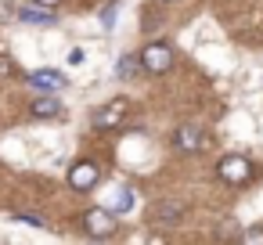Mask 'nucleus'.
<instances>
[{
    "mask_svg": "<svg viewBox=\"0 0 263 245\" xmlns=\"http://www.w3.org/2000/svg\"><path fill=\"white\" fill-rule=\"evenodd\" d=\"M141 69L144 72H155V76L170 72L173 69V47L170 44H148L141 51Z\"/></svg>",
    "mask_w": 263,
    "mask_h": 245,
    "instance_id": "obj_1",
    "label": "nucleus"
},
{
    "mask_svg": "<svg viewBox=\"0 0 263 245\" xmlns=\"http://www.w3.org/2000/svg\"><path fill=\"white\" fill-rule=\"evenodd\" d=\"M216 173L227 184H245V180H252V162L245 155H223L220 166H216Z\"/></svg>",
    "mask_w": 263,
    "mask_h": 245,
    "instance_id": "obj_2",
    "label": "nucleus"
},
{
    "mask_svg": "<svg viewBox=\"0 0 263 245\" xmlns=\"http://www.w3.org/2000/svg\"><path fill=\"white\" fill-rule=\"evenodd\" d=\"M83 227H87L90 238H112L119 223H116V216L108 209H87L83 213Z\"/></svg>",
    "mask_w": 263,
    "mask_h": 245,
    "instance_id": "obj_3",
    "label": "nucleus"
},
{
    "mask_svg": "<svg viewBox=\"0 0 263 245\" xmlns=\"http://www.w3.org/2000/svg\"><path fill=\"white\" fill-rule=\"evenodd\" d=\"M126 108H130V105H126L123 98L108 101L105 108H98V112H94V126H98V130H116V126L126 119Z\"/></svg>",
    "mask_w": 263,
    "mask_h": 245,
    "instance_id": "obj_4",
    "label": "nucleus"
},
{
    "mask_svg": "<svg viewBox=\"0 0 263 245\" xmlns=\"http://www.w3.org/2000/svg\"><path fill=\"white\" fill-rule=\"evenodd\" d=\"M98 177H101L98 162L83 159V162H76V166L69 169V187H76V191H90V187L98 184Z\"/></svg>",
    "mask_w": 263,
    "mask_h": 245,
    "instance_id": "obj_5",
    "label": "nucleus"
},
{
    "mask_svg": "<svg viewBox=\"0 0 263 245\" xmlns=\"http://www.w3.org/2000/svg\"><path fill=\"white\" fill-rule=\"evenodd\" d=\"M29 83L36 90H62L65 87V76L58 69H36V72H29Z\"/></svg>",
    "mask_w": 263,
    "mask_h": 245,
    "instance_id": "obj_6",
    "label": "nucleus"
},
{
    "mask_svg": "<svg viewBox=\"0 0 263 245\" xmlns=\"http://www.w3.org/2000/svg\"><path fill=\"white\" fill-rule=\"evenodd\" d=\"M180 213H184V205H180V202H159V205L152 209V223L173 227V223L180 220Z\"/></svg>",
    "mask_w": 263,
    "mask_h": 245,
    "instance_id": "obj_7",
    "label": "nucleus"
},
{
    "mask_svg": "<svg viewBox=\"0 0 263 245\" xmlns=\"http://www.w3.org/2000/svg\"><path fill=\"white\" fill-rule=\"evenodd\" d=\"M202 144H205V137H202L198 126H180V130H177V148H180V152H198Z\"/></svg>",
    "mask_w": 263,
    "mask_h": 245,
    "instance_id": "obj_8",
    "label": "nucleus"
},
{
    "mask_svg": "<svg viewBox=\"0 0 263 245\" xmlns=\"http://www.w3.org/2000/svg\"><path fill=\"white\" fill-rule=\"evenodd\" d=\"M18 18H22V22H29V26H51V22H54L51 8H40V4H36V8H22V11H18Z\"/></svg>",
    "mask_w": 263,
    "mask_h": 245,
    "instance_id": "obj_9",
    "label": "nucleus"
},
{
    "mask_svg": "<svg viewBox=\"0 0 263 245\" xmlns=\"http://www.w3.org/2000/svg\"><path fill=\"white\" fill-rule=\"evenodd\" d=\"M137 72H141V58H137V54H123V58L116 62V76H119V80H134Z\"/></svg>",
    "mask_w": 263,
    "mask_h": 245,
    "instance_id": "obj_10",
    "label": "nucleus"
},
{
    "mask_svg": "<svg viewBox=\"0 0 263 245\" xmlns=\"http://www.w3.org/2000/svg\"><path fill=\"white\" fill-rule=\"evenodd\" d=\"M58 112H62L58 98H36V101H33V116H36V119H54Z\"/></svg>",
    "mask_w": 263,
    "mask_h": 245,
    "instance_id": "obj_11",
    "label": "nucleus"
},
{
    "mask_svg": "<svg viewBox=\"0 0 263 245\" xmlns=\"http://www.w3.org/2000/svg\"><path fill=\"white\" fill-rule=\"evenodd\" d=\"M134 209V191L130 187H119L116 198H112V213H130Z\"/></svg>",
    "mask_w": 263,
    "mask_h": 245,
    "instance_id": "obj_12",
    "label": "nucleus"
},
{
    "mask_svg": "<svg viewBox=\"0 0 263 245\" xmlns=\"http://www.w3.org/2000/svg\"><path fill=\"white\" fill-rule=\"evenodd\" d=\"M11 72H15V65H11V58H8V54H0V80H8Z\"/></svg>",
    "mask_w": 263,
    "mask_h": 245,
    "instance_id": "obj_13",
    "label": "nucleus"
},
{
    "mask_svg": "<svg viewBox=\"0 0 263 245\" xmlns=\"http://www.w3.org/2000/svg\"><path fill=\"white\" fill-rule=\"evenodd\" d=\"M15 220L26 223V227H44V216H26V213H22V216H15Z\"/></svg>",
    "mask_w": 263,
    "mask_h": 245,
    "instance_id": "obj_14",
    "label": "nucleus"
},
{
    "mask_svg": "<svg viewBox=\"0 0 263 245\" xmlns=\"http://www.w3.org/2000/svg\"><path fill=\"white\" fill-rule=\"evenodd\" d=\"M33 4H40V8H58L62 0H33Z\"/></svg>",
    "mask_w": 263,
    "mask_h": 245,
    "instance_id": "obj_15",
    "label": "nucleus"
},
{
    "mask_svg": "<svg viewBox=\"0 0 263 245\" xmlns=\"http://www.w3.org/2000/svg\"><path fill=\"white\" fill-rule=\"evenodd\" d=\"M15 15V8H8V4H0V18H11Z\"/></svg>",
    "mask_w": 263,
    "mask_h": 245,
    "instance_id": "obj_16",
    "label": "nucleus"
},
{
    "mask_svg": "<svg viewBox=\"0 0 263 245\" xmlns=\"http://www.w3.org/2000/svg\"><path fill=\"white\" fill-rule=\"evenodd\" d=\"M245 238H249V241H263V231H249Z\"/></svg>",
    "mask_w": 263,
    "mask_h": 245,
    "instance_id": "obj_17",
    "label": "nucleus"
}]
</instances>
